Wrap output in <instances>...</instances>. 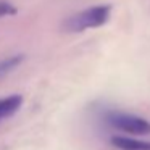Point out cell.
I'll return each mask as SVG.
<instances>
[{
  "label": "cell",
  "instance_id": "obj_1",
  "mask_svg": "<svg viewBox=\"0 0 150 150\" xmlns=\"http://www.w3.org/2000/svg\"><path fill=\"white\" fill-rule=\"evenodd\" d=\"M110 15L111 5H94L63 20L62 28L66 33H84L87 29L103 26L110 20Z\"/></svg>",
  "mask_w": 150,
  "mask_h": 150
},
{
  "label": "cell",
  "instance_id": "obj_2",
  "mask_svg": "<svg viewBox=\"0 0 150 150\" xmlns=\"http://www.w3.org/2000/svg\"><path fill=\"white\" fill-rule=\"evenodd\" d=\"M102 120L111 129L121 131V132L134 134V136L150 134V121L132 113H126V111L120 110H108L102 115Z\"/></svg>",
  "mask_w": 150,
  "mask_h": 150
},
{
  "label": "cell",
  "instance_id": "obj_3",
  "mask_svg": "<svg viewBox=\"0 0 150 150\" xmlns=\"http://www.w3.org/2000/svg\"><path fill=\"white\" fill-rule=\"evenodd\" d=\"M110 144L118 150H150V142L126 136H113L110 139Z\"/></svg>",
  "mask_w": 150,
  "mask_h": 150
},
{
  "label": "cell",
  "instance_id": "obj_4",
  "mask_svg": "<svg viewBox=\"0 0 150 150\" xmlns=\"http://www.w3.org/2000/svg\"><path fill=\"white\" fill-rule=\"evenodd\" d=\"M21 105H23V95L20 94H13L0 98V123L7 118L13 116L21 108Z\"/></svg>",
  "mask_w": 150,
  "mask_h": 150
},
{
  "label": "cell",
  "instance_id": "obj_5",
  "mask_svg": "<svg viewBox=\"0 0 150 150\" xmlns=\"http://www.w3.org/2000/svg\"><path fill=\"white\" fill-rule=\"evenodd\" d=\"M23 60H24V55H13V57L0 60V78H2V76H7L8 73H11L15 68H18Z\"/></svg>",
  "mask_w": 150,
  "mask_h": 150
},
{
  "label": "cell",
  "instance_id": "obj_6",
  "mask_svg": "<svg viewBox=\"0 0 150 150\" xmlns=\"http://www.w3.org/2000/svg\"><path fill=\"white\" fill-rule=\"evenodd\" d=\"M16 13V7L11 5L10 2H5V0H0V18L4 16H10V15Z\"/></svg>",
  "mask_w": 150,
  "mask_h": 150
}]
</instances>
